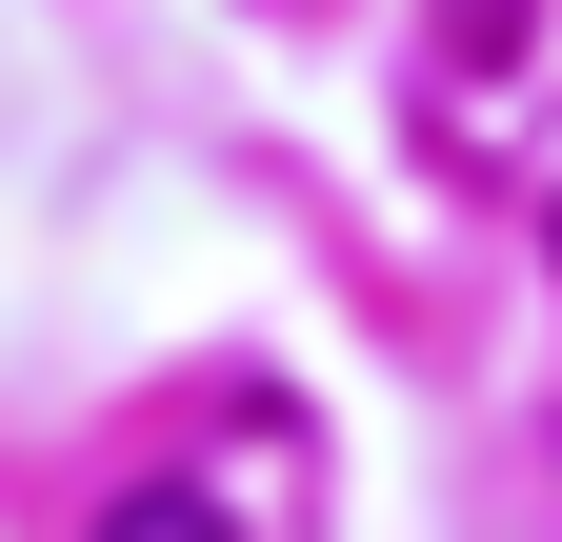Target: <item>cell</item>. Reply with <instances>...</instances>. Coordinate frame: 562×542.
I'll use <instances>...</instances> for the list:
<instances>
[{"label":"cell","instance_id":"1","mask_svg":"<svg viewBox=\"0 0 562 542\" xmlns=\"http://www.w3.org/2000/svg\"><path fill=\"white\" fill-rule=\"evenodd\" d=\"M101 542H241V522L201 503V483H140V503H101Z\"/></svg>","mask_w":562,"mask_h":542}]
</instances>
